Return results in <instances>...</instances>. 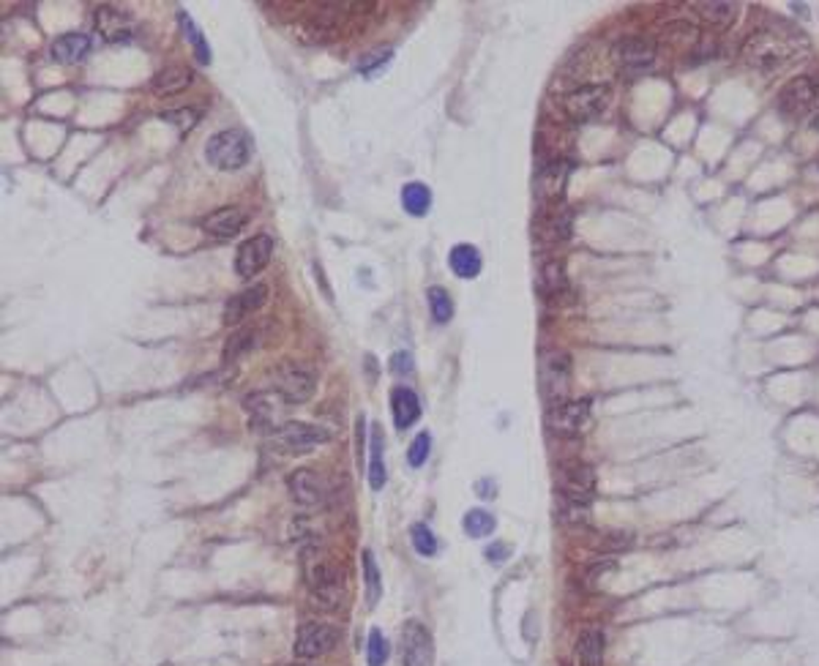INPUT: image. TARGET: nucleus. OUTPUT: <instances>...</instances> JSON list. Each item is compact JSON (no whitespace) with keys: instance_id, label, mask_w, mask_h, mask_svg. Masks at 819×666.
<instances>
[{"instance_id":"6ab92c4d","label":"nucleus","mask_w":819,"mask_h":666,"mask_svg":"<svg viewBox=\"0 0 819 666\" xmlns=\"http://www.w3.org/2000/svg\"><path fill=\"white\" fill-rule=\"evenodd\" d=\"M246 219H249V216H246L243 208H238V205H224V208L211 211V213L200 221V227H202L208 235L227 240V238H235V235L246 227Z\"/></svg>"},{"instance_id":"ddd939ff","label":"nucleus","mask_w":819,"mask_h":666,"mask_svg":"<svg viewBox=\"0 0 819 666\" xmlns=\"http://www.w3.org/2000/svg\"><path fill=\"white\" fill-rule=\"evenodd\" d=\"M243 404H246V412H249V421L257 429H268V435L284 424V410L290 407L276 391L252 393V396L243 399Z\"/></svg>"},{"instance_id":"37998d69","label":"nucleus","mask_w":819,"mask_h":666,"mask_svg":"<svg viewBox=\"0 0 819 666\" xmlns=\"http://www.w3.org/2000/svg\"><path fill=\"white\" fill-rule=\"evenodd\" d=\"M814 129H816V131H819V115H816V118H814Z\"/></svg>"},{"instance_id":"f8f14e48","label":"nucleus","mask_w":819,"mask_h":666,"mask_svg":"<svg viewBox=\"0 0 819 666\" xmlns=\"http://www.w3.org/2000/svg\"><path fill=\"white\" fill-rule=\"evenodd\" d=\"M401 666H432L435 663V642L424 623L407 620L401 628Z\"/></svg>"},{"instance_id":"4be33fe9","label":"nucleus","mask_w":819,"mask_h":666,"mask_svg":"<svg viewBox=\"0 0 819 666\" xmlns=\"http://www.w3.org/2000/svg\"><path fill=\"white\" fill-rule=\"evenodd\" d=\"M91 47H94V41L86 33H63V36H58L52 41L50 52H52V58L58 63L74 66V63H82V60L91 55Z\"/></svg>"},{"instance_id":"f3484780","label":"nucleus","mask_w":819,"mask_h":666,"mask_svg":"<svg viewBox=\"0 0 819 666\" xmlns=\"http://www.w3.org/2000/svg\"><path fill=\"white\" fill-rule=\"evenodd\" d=\"M568 176H571V164L568 161H549L544 164L538 176H536V197L541 205L552 208L557 205V200L565 194V184H568Z\"/></svg>"},{"instance_id":"a19ab883","label":"nucleus","mask_w":819,"mask_h":666,"mask_svg":"<svg viewBox=\"0 0 819 666\" xmlns=\"http://www.w3.org/2000/svg\"><path fill=\"white\" fill-rule=\"evenodd\" d=\"M391 372L393 374H410V372H413V356H410V353H396L391 358Z\"/></svg>"},{"instance_id":"cd10ccee","label":"nucleus","mask_w":819,"mask_h":666,"mask_svg":"<svg viewBox=\"0 0 819 666\" xmlns=\"http://www.w3.org/2000/svg\"><path fill=\"white\" fill-rule=\"evenodd\" d=\"M401 205H404V211L410 216H427L429 208H432V192H429V186L418 184V181L407 184L401 189Z\"/></svg>"},{"instance_id":"b1692460","label":"nucleus","mask_w":819,"mask_h":666,"mask_svg":"<svg viewBox=\"0 0 819 666\" xmlns=\"http://www.w3.org/2000/svg\"><path fill=\"white\" fill-rule=\"evenodd\" d=\"M192 82H194L192 68H186V66H167V68H161V71L153 76L150 91H153L156 96H176V94L186 91V88L192 86Z\"/></svg>"},{"instance_id":"f704fd0d","label":"nucleus","mask_w":819,"mask_h":666,"mask_svg":"<svg viewBox=\"0 0 819 666\" xmlns=\"http://www.w3.org/2000/svg\"><path fill=\"white\" fill-rule=\"evenodd\" d=\"M178 20H181L184 36H186V39L192 41V47H194L197 60H200V63H211V47L205 44V39H202V33L197 31V25L192 22V17H189L186 12H178Z\"/></svg>"},{"instance_id":"7c9ffc66","label":"nucleus","mask_w":819,"mask_h":666,"mask_svg":"<svg viewBox=\"0 0 819 666\" xmlns=\"http://www.w3.org/2000/svg\"><path fill=\"white\" fill-rule=\"evenodd\" d=\"M462 527H464V533L470 538H486V536L495 533L498 522H495V517L486 514L483 508H470L464 514V519H462Z\"/></svg>"},{"instance_id":"e433bc0d","label":"nucleus","mask_w":819,"mask_h":666,"mask_svg":"<svg viewBox=\"0 0 819 666\" xmlns=\"http://www.w3.org/2000/svg\"><path fill=\"white\" fill-rule=\"evenodd\" d=\"M388 639L382 636L380 628H372L369 631V639H366V663L369 666H385L388 661Z\"/></svg>"},{"instance_id":"9b49d317","label":"nucleus","mask_w":819,"mask_h":666,"mask_svg":"<svg viewBox=\"0 0 819 666\" xmlns=\"http://www.w3.org/2000/svg\"><path fill=\"white\" fill-rule=\"evenodd\" d=\"M339 642V631L328 623H317V620H306L301 628H298V636H295V658L301 661H311V658H322L328 655Z\"/></svg>"},{"instance_id":"473e14b6","label":"nucleus","mask_w":819,"mask_h":666,"mask_svg":"<svg viewBox=\"0 0 819 666\" xmlns=\"http://www.w3.org/2000/svg\"><path fill=\"white\" fill-rule=\"evenodd\" d=\"M427 301H429V311H432L435 322H440V325L451 322V317H454V301H451V295L443 287H429L427 290Z\"/></svg>"},{"instance_id":"aec40b11","label":"nucleus","mask_w":819,"mask_h":666,"mask_svg":"<svg viewBox=\"0 0 819 666\" xmlns=\"http://www.w3.org/2000/svg\"><path fill=\"white\" fill-rule=\"evenodd\" d=\"M391 412H393V424L396 429H410L418 418H421V399L413 388L407 385H396L391 391Z\"/></svg>"},{"instance_id":"423d86ee","label":"nucleus","mask_w":819,"mask_h":666,"mask_svg":"<svg viewBox=\"0 0 819 666\" xmlns=\"http://www.w3.org/2000/svg\"><path fill=\"white\" fill-rule=\"evenodd\" d=\"M778 110L787 118H816L819 115V79L792 76L778 91Z\"/></svg>"},{"instance_id":"0eeeda50","label":"nucleus","mask_w":819,"mask_h":666,"mask_svg":"<svg viewBox=\"0 0 819 666\" xmlns=\"http://www.w3.org/2000/svg\"><path fill=\"white\" fill-rule=\"evenodd\" d=\"M593 418L590 399H573V401H560L546 410V427L557 437H580L588 432Z\"/></svg>"},{"instance_id":"7ed1b4c3","label":"nucleus","mask_w":819,"mask_h":666,"mask_svg":"<svg viewBox=\"0 0 819 666\" xmlns=\"http://www.w3.org/2000/svg\"><path fill=\"white\" fill-rule=\"evenodd\" d=\"M249 156H252V142L238 129L216 131L205 145L208 164H213L216 170H221V173L240 170V166H246V161H249Z\"/></svg>"},{"instance_id":"39448f33","label":"nucleus","mask_w":819,"mask_h":666,"mask_svg":"<svg viewBox=\"0 0 819 666\" xmlns=\"http://www.w3.org/2000/svg\"><path fill=\"white\" fill-rule=\"evenodd\" d=\"M271 446L282 454H309L320 446L331 440V432L317 424H303V421H284L279 429L271 435Z\"/></svg>"},{"instance_id":"72a5a7b5","label":"nucleus","mask_w":819,"mask_h":666,"mask_svg":"<svg viewBox=\"0 0 819 666\" xmlns=\"http://www.w3.org/2000/svg\"><path fill=\"white\" fill-rule=\"evenodd\" d=\"M257 330L255 328H243V330H238V333H232L230 337V342L224 345V361L230 364V361H235L240 353H246V350H252L257 342Z\"/></svg>"},{"instance_id":"2f4dec72","label":"nucleus","mask_w":819,"mask_h":666,"mask_svg":"<svg viewBox=\"0 0 819 666\" xmlns=\"http://www.w3.org/2000/svg\"><path fill=\"white\" fill-rule=\"evenodd\" d=\"M364 585H366V604L374 607L380 601V596H382V579H380L374 554L369 549L364 552Z\"/></svg>"},{"instance_id":"79ce46f5","label":"nucleus","mask_w":819,"mask_h":666,"mask_svg":"<svg viewBox=\"0 0 819 666\" xmlns=\"http://www.w3.org/2000/svg\"><path fill=\"white\" fill-rule=\"evenodd\" d=\"M506 554H508V546H506V544H495V546H489V549H486L489 562H503Z\"/></svg>"},{"instance_id":"393cba45","label":"nucleus","mask_w":819,"mask_h":666,"mask_svg":"<svg viewBox=\"0 0 819 666\" xmlns=\"http://www.w3.org/2000/svg\"><path fill=\"white\" fill-rule=\"evenodd\" d=\"M448 266L459 279H475L483 268V260L472 243H456L448 255Z\"/></svg>"},{"instance_id":"dca6fc26","label":"nucleus","mask_w":819,"mask_h":666,"mask_svg":"<svg viewBox=\"0 0 819 666\" xmlns=\"http://www.w3.org/2000/svg\"><path fill=\"white\" fill-rule=\"evenodd\" d=\"M274 257V238L271 235H255L249 240H243L238 246V255H235V271L238 276L249 279L255 274H260Z\"/></svg>"},{"instance_id":"c85d7f7f","label":"nucleus","mask_w":819,"mask_h":666,"mask_svg":"<svg viewBox=\"0 0 819 666\" xmlns=\"http://www.w3.org/2000/svg\"><path fill=\"white\" fill-rule=\"evenodd\" d=\"M568 287V276H565V268L562 263L557 260H549L541 266V274H538V290L546 295V298H554L560 292H565Z\"/></svg>"},{"instance_id":"9d476101","label":"nucleus","mask_w":819,"mask_h":666,"mask_svg":"<svg viewBox=\"0 0 819 666\" xmlns=\"http://www.w3.org/2000/svg\"><path fill=\"white\" fill-rule=\"evenodd\" d=\"M274 388L287 404H303L314 396L317 377L311 369H306L295 361H287L274 372Z\"/></svg>"},{"instance_id":"4c0bfd02","label":"nucleus","mask_w":819,"mask_h":666,"mask_svg":"<svg viewBox=\"0 0 819 666\" xmlns=\"http://www.w3.org/2000/svg\"><path fill=\"white\" fill-rule=\"evenodd\" d=\"M429 448H432V435L429 432H421L413 443L407 448V462L410 467H421L427 459H429Z\"/></svg>"},{"instance_id":"ea45409f","label":"nucleus","mask_w":819,"mask_h":666,"mask_svg":"<svg viewBox=\"0 0 819 666\" xmlns=\"http://www.w3.org/2000/svg\"><path fill=\"white\" fill-rule=\"evenodd\" d=\"M167 121H173L178 129H184V131H189V129H194L197 126V121H200V112L197 110H178V112H167L164 115Z\"/></svg>"},{"instance_id":"bb28decb","label":"nucleus","mask_w":819,"mask_h":666,"mask_svg":"<svg viewBox=\"0 0 819 666\" xmlns=\"http://www.w3.org/2000/svg\"><path fill=\"white\" fill-rule=\"evenodd\" d=\"M382 448H385L382 429H380V427H372V443H369V451H372V462H369V486H372L374 491H380V489L385 486V481H388Z\"/></svg>"},{"instance_id":"58836bf2","label":"nucleus","mask_w":819,"mask_h":666,"mask_svg":"<svg viewBox=\"0 0 819 666\" xmlns=\"http://www.w3.org/2000/svg\"><path fill=\"white\" fill-rule=\"evenodd\" d=\"M391 55H393V50H391V47H385V50H374V52H369L366 58H361L358 71H364V74H374L380 66H385V63L391 60Z\"/></svg>"},{"instance_id":"2eb2a0df","label":"nucleus","mask_w":819,"mask_h":666,"mask_svg":"<svg viewBox=\"0 0 819 666\" xmlns=\"http://www.w3.org/2000/svg\"><path fill=\"white\" fill-rule=\"evenodd\" d=\"M655 55H659V47L647 36H628L615 47V60L626 74H639L650 68L655 63Z\"/></svg>"},{"instance_id":"1a4fd4ad","label":"nucleus","mask_w":819,"mask_h":666,"mask_svg":"<svg viewBox=\"0 0 819 666\" xmlns=\"http://www.w3.org/2000/svg\"><path fill=\"white\" fill-rule=\"evenodd\" d=\"M562 503H577V506H590L593 491H596V472L585 462H568L557 470L554 481Z\"/></svg>"},{"instance_id":"412c9836","label":"nucleus","mask_w":819,"mask_h":666,"mask_svg":"<svg viewBox=\"0 0 819 666\" xmlns=\"http://www.w3.org/2000/svg\"><path fill=\"white\" fill-rule=\"evenodd\" d=\"M96 28H99L102 39H107V41H129L134 33V20L129 12H121L115 6H99Z\"/></svg>"},{"instance_id":"f03ea898","label":"nucleus","mask_w":819,"mask_h":666,"mask_svg":"<svg viewBox=\"0 0 819 666\" xmlns=\"http://www.w3.org/2000/svg\"><path fill=\"white\" fill-rule=\"evenodd\" d=\"M303 585L314 604L322 609H337L345 598V571L339 562L320 546H309L301 552Z\"/></svg>"},{"instance_id":"5701e85b","label":"nucleus","mask_w":819,"mask_h":666,"mask_svg":"<svg viewBox=\"0 0 819 666\" xmlns=\"http://www.w3.org/2000/svg\"><path fill=\"white\" fill-rule=\"evenodd\" d=\"M604 650H607V636L601 628H585L573 647V661L577 666H604Z\"/></svg>"},{"instance_id":"6e6552de","label":"nucleus","mask_w":819,"mask_h":666,"mask_svg":"<svg viewBox=\"0 0 819 666\" xmlns=\"http://www.w3.org/2000/svg\"><path fill=\"white\" fill-rule=\"evenodd\" d=\"M609 99H612V91L607 82H590V86H580L562 96V112L571 121L585 123V121L598 118L607 110Z\"/></svg>"},{"instance_id":"c9c22d12","label":"nucleus","mask_w":819,"mask_h":666,"mask_svg":"<svg viewBox=\"0 0 819 666\" xmlns=\"http://www.w3.org/2000/svg\"><path fill=\"white\" fill-rule=\"evenodd\" d=\"M410 541H413V549H416L421 557L437 554V536H435L427 525H421V522L410 527Z\"/></svg>"},{"instance_id":"f257e3e1","label":"nucleus","mask_w":819,"mask_h":666,"mask_svg":"<svg viewBox=\"0 0 819 666\" xmlns=\"http://www.w3.org/2000/svg\"><path fill=\"white\" fill-rule=\"evenodd\" d=\"M808 52V39L800 31L770 25L752 33L743 44V60L752 71L762 76H776L795 66Z\"/></svg>"},{"instance_id":"4468645a","label":"nucleus","mask_w":819,"mask_h":666,"mask_svg":"<svg viewBox=\"0 0 819 666\" xmlns=\"http://www.w3.org/2000/svg\"><path fill=\"white\" fill-rule=\"evenodd\" d=\"M287 489H290V497L303 508H322L328 494H331V486H328L325 475H320L317 470H295L287 478Z\"/></svg>"},{"instance_id":"c756f323","label":"nucleus","mask_w":819,"mask_h":666,"mask_svg":"<svg viewBox=\"0 0 819 666\" xmlns=\"http://www.w3.org/2000/svg\"><path fill=\"white\" fill-rule=\"evenodd\" d=\"M699 17H702L710 28L726 31V28H732L734 20H737V6H734V4H721V0H716V4H702V6H699Z\"/></svg>"},{"instance_id":"a211bd4d","label":"nucleus","mask_w":819,"mask_h":666,"mask_svg":"<svg viewBox=\"0 0 819 666\" xmlns=\"http://www.w3.org/2000/svg\"><path fill=\"white\" fill-rule=\"evenodd\" d=\"M268 301V287L266 284H252L249 290H240L238 295H232L224 306V322L227 325H238L246 317H252L255 311L263 309V303Z\"/></svg>"},{"instance_id":"a878e982","label":"nucleus","mask_w":819,"mask_h":666,"mask_svg":"<svg viewBox=\"0 0 819 666\" xmlns=\"http://www.w3.org/2000/svg\"><path fill=\"white\" fill-rule=\"evenodd\" d=\"M571 232V211H565L562 205H552L549 211H544L541 221H538V235L549 238V240H562Z\"/></svg>"},{"instance_id":"20e7f679","label":"nucleus","mask_w":819,"mask_h":666,"mask_svg":"<svg viewBox=\"0 0 819 666\" xmlns=\"http://www.w3.org/2000/svg\"><path fill=\"white\" fill-rule=\"evenodd\" d=\"M538 382L546 407L568 401L571 391V356L562 350H546L538 361Z\"/></svg>"}]
</instances>
